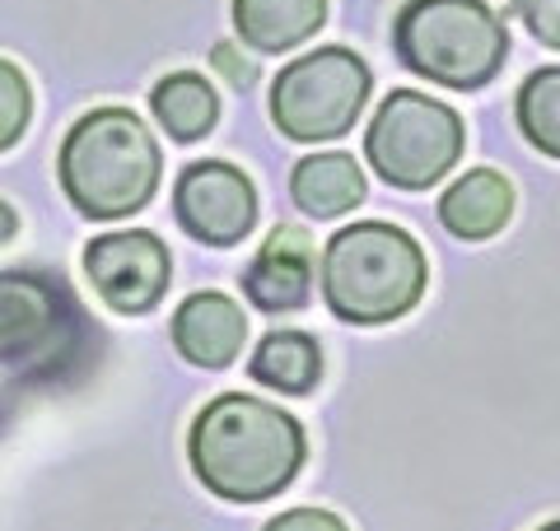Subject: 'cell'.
Returning <instances> with one entry per match:
<instances>
[{"mask_svg": "<svg viewBox=\"0 0 560 531\" xmlns=\"http://www.w3.org/2000/svg\"><path fill=\"white\" fill-rule=\"evenodd\" d=\"M191 467L201 485L230 504H261L304 467V429L271 401L215 397L191 424Z\"/></svg>", "mask_w": 560, "mask_h": 531, "instance_id": "1", "label": "cell"}, {"mask_svg": "<svg viewBox=\"0 0 560 531\" xmlns=\"http://www.w3.org/2000/svg\"><path fill=\"white\" fill-rule=\"evenodd\" d=\"M61 187L90 220H121L150 205L160 187V145L127 108H98L70 127Z\"/></svg>", "mask_w": 560, "mask_h": 531, "instance_id": "2", "label": "cell"}, {"mask_svg": "<svg viewBox=\"0 0 560 531\" xmlns=\"http://www.w3.org/2000/svg\"><path fill=\"white\" fill-rule=\"evenodd\" d=\"M425 294V252L397 224H350L323 252V298L341 322L378 327Z\"/></svg>", "mask_w": 560, "mask_h": 531, "instance_id": "3", "label": "cell"}, {"mask_svg": "<svg viewBox=\"0 0 560 531\" xmlns=\"http://www.w3.org/2000/svg\"><path fill=\"white\" fill-rule=\"evenodd\" d=\"M393 47L420 80L481 88L504 66L510 33L486 0H407L393 24Z\"/></svg>", "mask_w": 560, "mask_h": 531, "instance_id": "4", "label": "cell"}, {"mask_svg": "<svg viewBox=\"0 0 560 531\" xmlns=\"http://www.w3.org/2000/svg\"><path fill=\"white\" fill-rule=\"evenodd\" d=\"M364 154L383 182L401 191H425L463 158V121L440 98L393 88L370 121Z\"/></svg>", "mask_w": 560, "mask_h": 531, "instance_id": "5", "label": "cell"}, {"mask_svg": "<svg viewBox=\"0 0 560 531\" xmlns=\"http://www.w3.org/2000/svg\"><path fill=\"white\" fill-rule=\"evenodd\" d=\"M370 98V66L346 47H318L290 61L271 84V117L290 140H337Z\"/></svg>", "mask_w": 560, "mask_h": 531, "instance_id": "6", "label": "cell"}, {"mask_svg": "<svg viewBox=\"0 0 560 531\" xmlns=\"http://www.w3.org/2000/svg\"><path fill=\"white\" fill-rule=\"evenodd\" d=\"M84 271L113 312H150L168 290L173 261L154 234L131 228V234H103L84 247Z\"/></svg>", "mask_w": 560, "mask_h": 531, "instance_id": "7", "label": "cell"}, {"mask_svg": "<svg viewBox=\"0 0 560 531\" xmlns=\"http://www.w3.org/2000/svg\"><path fill=\"white\" fill-rule=\"evenodd\" d=\"M173 210H178V224L197 243L234 247L248 238V228L257 220V197H253V182L234 164L206 158V164H191L178 177Z\"/></svg>", "mask_w": 560, "mask_h": 531, "instance_id": "8", "label": "cell"}, {"mask_svg": "<svg viewBox=\"0 0 560 531\" xmlns=\"http://www.w3.org/2000/svg\"><path fill=\"white\" fill-rule=\"evenodd\" d=\"M61 335V298L38 275L0 271V364L38 359Z\"/></svg>", "mask_w": 560, "mask_h": 531, "instance_id": "9", "label": "cell"}, {"mask_svg": "<svg viewBox=\"0 0 560 531\" xmlns=\"http://www.w3.org/2000/svg\"><path fill=\"white\" fill-rule=\"evenodd\" d=\"M243 335H248V322L230 294H191L173 312V345L197 368H230L243 350Z\"/></svg>", "mask_w": 560, "mask_h": 531, "instance_id": "10", "label": "cell"}, {"mask_svg": "<svg viewBox=\"0 0 560 531\" xmlns=\"http://www.w3.org/2000/svg\"><path fill=\"white\" fill-rule=\"evenodd\" d=\"M243 290L261 312H294L313 290V247L300 228H276L267 247L243 271Z\"/></svg>", "mask_w": 560, "mask_h": 531, "instance_id": "11", "label": "cell"}, {"mask_svg": "<svg viewBox=\"0 0 560 531\" xmlns=\"http://www.w3.org/2000/svg\"><path fill=\"white\" fill-rule=\"evenodd\" d=\"M514 215V191L495 168H471L467 177H458L444 201H440V220L448 234H458L467 243L495 238Z\"/></svg>", "mask_w": 560, "mask_h": 531, "instance_id": "12", "label": "cell"}, {"mask_svg": "<svg viewBox=\"0 0 560 531\" xmlns=\"http://www.w3.org/2000/svg\"><path fill=\"white\" fill-rule=\"evenodd\" d=\"M327 20V0H234V28L253 51H290Z\"/></svg>", "mask_w": 560, "mask_h": 531, "instance_id": "13", "label": "cell"}, {"mask_svg": "<svg viewBox=\"0 0 560 531\" xmlns=\"http://www.w3.org/2000/svg\"><path fill=\"white\" fill-rule=\"evenodd\" d=\"M290 197L313 220H337L364 201V173L350 154H308L294 164Z\"/></svg>", "mask_w": 560, "mask_h": 531, "instance_id": "14", "label": "cell"}, {"mask_svg": "<svg viewBox=\"0 0 560 531\" xmlns=\"http://www.w3.org/2000/svg\"><path fill=\"white\" fill-rule=\"evenodd\" d=\"M248 374L271 387V392H285V397H304L318 387L323 378V350L313 335L304 331H271L267 341L253 350V364Z\"/></svg>", "mask_w": 560, "mask_h": 531, "instance_id": "15", "label": "cell"}, {"mask_svg": "<svg viewBox=\"0 0 560 531\" xmlns=\"http://www.w3.org/2000/svg\"><path fill=\"white\" fill-rule=\"evenodd\" d=\"M150 108L160 117V127L173 135V140H201L210 127H215V88H210L201 75L191 70H178V75H164L154 84L150 94Z\"/></svg>", "mask_w": 560, "mask_h": 531, "instance_id": "16", "label": "cell"}, {"mask_svg": "<svg viewBox=\"0 0 560 531\" xmlns=\"http://www.w3.org/2000/svg\"><path fill=\"white\" fill-rule=\"evenodd\" d=\"M518 127L541 154L560 158V66H547L518 88Z\"/></svg>", "mask_w": 560, "mask_h": 531, "instance_id": "17", "label": "cell"}, {"mask_svg": "<svg viewBox=\"0 0 560 531\" xmlns=\"http://www.w3.org/2000/svg\"><path fill=\"white\" fill-rule=\"evenodd\" d=\"M28 127V80L0 61V150H10Z\"/></svg>", "mask_w": 560, "mask_h": 531, "instance_id": "18", "label": "cell"}, {"mask_svg": "<svg viewBox=\"0 0 560 531\" xmlns=\"http://www.w3.org/2000/svg\"><path fill=\"white\" fill-rule=\"evenodd\" d=\"M514 10L537 43L560 51V0H514Z\"/></svg>", "mask_w": 560, "mask_h": 531, "instance_id": "19", "label": "cell"}, {"mask_svg": "<svg viewBox=\"0 0 560 531\" xmlns=\"http://www.w3.org/2000/svg\"><path fill=\"white\" fill-rule=\"evenodd\" d=\"M267 531H346V522L337 512H323V508H294V512L271 518Z\"/></svg>", "mask_w": 560, "mask_h": 531, "instance_id": "20", "label": "cell"}, {"mask_svg": "<svg viewBox=\"0 0 560 531\" xmlns=\"http://www.w3.org/2000/svg\"><path fill=\"white\" fill-rule=\"evenodd\" d=\"M215 61L230 70V80H238V84H248V80H253V66H248V61L238 66V61H234V47H215Z\"/></svg>", "mask_w": 560, "mask_h": 531, "instance_id": "21", "label": "cell"}, {"mask_svg": "<svg viewBox=\"0 0 560 531\" xmlns=\"http://www.w3.org/2000/svg\"><path fill=\"white\" fill-rule=\"evenodd\" d=\"M14 228H20V220H14V210L0 201V243H10V238H14Z\"/></svg>", "mask_w": 560, "mask_h": 531, "instance_id": "22", "label": "cell"}, {"mask_svg": "<svg viewBox=\"0 0 560 531\" xmlns=\"http://www.w3.org/2000/svg\"><path fill=\"white\" fill-rule=\"evenodd\" d=\"M541 531H560V522H551V527H541Z\"/></svg>", "mask_w": 560, "mask_h": 531, "instance_id": "23", "label": "cell"}]
</instances>
